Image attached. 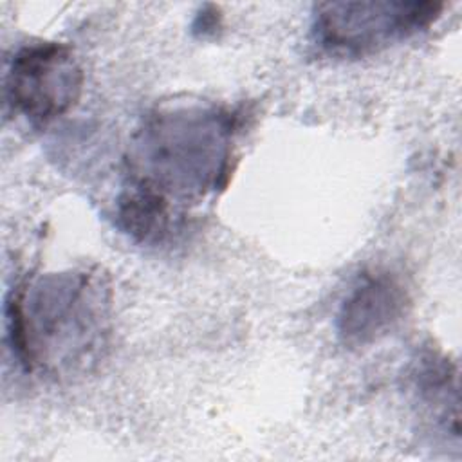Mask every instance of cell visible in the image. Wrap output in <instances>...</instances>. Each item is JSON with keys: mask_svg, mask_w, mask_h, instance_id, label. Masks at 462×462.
<instances>
[{"mask_svg": "<svg viewBox=\"0 0 462 462\" xmlns=\"http://www.w3.org/2000/svg\"><path fill=\"white\" fill-rule=\"evenodd\" d=\"M108 291L90 273H52L22 283L5 305L7 337L27 372L87 370L108 336Z\"/></svg>", "mask_w": 462, "mask_h": 462, "instance_id": "obj_1", "label": "cell"}, {"mask_svg": "<svg viewBox=\"0 0 462 462\" xmlns=\"http://www.w3.org/2000/svg\"><path fill=\"white\" fill-rule=\"evenodd\" d=\"M233 130L235 119L215 106L157 110L134 139L130 186L161 199L180 217V208L226 182Z\"/></svg>", "mask_w": 462, "mask_h": 462, "instance_id": "obj_2", "label": "cell"}, {"mask_svg": "<svg viewBox=\"0 0 462 462\" xmlns=\"http://www.w3.org/2000/svg\"><path fill=\"white\" fill-rule=\"evenodd\" d=\"M437 2H328L314 9L316 43L336 54L359 56L384 49L430 27L442 13Z\"/></svg>", "mask_w": 462, "mask_h": 462, "instance_id": "obj_3", "label": "cell"}, {"mask_svg": "<svg viewBox=\"0 0 462 462\" xmlns=\"http://www.w3.org/2000/svg\"><path fill=\"white\" fill-rule=\"evenodd\" d=\"M81 88L83 70L72 51L58 42L22 45L9 60L4 79L7 103L36 125L67 114Z\"/></svg>", "mask_w": 462, "mask_h": 462, "instance_id": "obj_4", "label": "cell"}, {"mask_svg": "<svg viewBox=\"0 0 462 462\" xmlns=\"http://www.w3.org/2000/svg\"><path fill=\"white\" fill-rule=\"evenodd\" d=\"M408 303V291L397 274L384 269L363 273L339 307L337 334L348 348L377 343L401 323Z\"/></svg>", "mask_w": 462, "mask_h": 462, "instance_id": "obj_5", "label": "cell"}]
</instances>
